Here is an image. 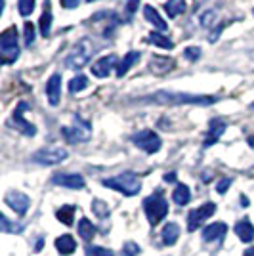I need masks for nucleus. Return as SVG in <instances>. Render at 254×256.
<instances>
[{
  "label": "nucleus",
  "mask_w": 254,
  "mask_h": 256,
  "mask_svg": "<svg viewBox=\"0 0 254 256\" xmlns=\"http://www.w3.org/2000/svg\"><path fill=\"white\" fill-rule=\"evenodd\" d=\"M132 144L140 148V150H144L146 153H157L160 150V146H162V142L160 138L153 132V130H140L138 134H134L132 136Z\"/></svg>",
  "instance_id": "6e6552de"
},
{
  "label": "nucleus",
  "mask_w": 254,
  "mask_h": 256,
  "mask_svg": "<svg viewBox=\"0 0 254 256\" xmlns=\"http://www.w3.org/2000/svg\"><path fill=\"white\" fill-rule=\"evenodd\" d=\"M146 40L149 44H153V46H159L162 50H172L174 48V42L170 40L166 34H160V32H151V34H148Z\"/></svg>",
  "instance_id": "393cba45"
},
{
  "label": "nucleus",
  "mask_w": 254,
  "mask_h": 256,
  "mask_svg": "<svg viewBox=\"0 0 254 256\" xmlns=\"http://www.w3.org/2000/svg\"><path fill=\"white\" fill-rule=\"evenodd\" d=\"M0 220H2V226H0V228H2V232H22V230H18V228L10 226V220H8L6 216H2Z\"/></svg>",
  "instance_id": "4c0bfd02"
},
{
  "label": "nucleus",
  "mask_w": 254,
  "mask_h": 256,
  "mask_svg": "<svg viewBox=\"0 0 254 256\" xmlns=\"http://www.w3.org/2000/svg\"><path fill=\"white\" fill-rule=\"evenodd\" d=\"M224 132H226V120L222 118H214L210 120V128H208V134H206V138H204V148H210L212 144H216L220 136H222Z\"/></svg>",
  "instance_id": "f3484780"
},
{
  "label": "nucleus",
  "mask_w": 254,
  "mask_h": 256,
  "mask_svg": "<svg viewBox=\"0 0 254 256\" xmlns=\"http://www.w3.org/2000/svg\"><path fill=\"white\" fill-rule=\"evenodd\" d=\"M73 216H74V208L71 206V204H65V206H62V208L56 210V218L65 226L73 224Z\"/></svg>",
  "instance_id": "cd10ccee"
},
{
  "label": "nucleus",
  "mask_w": 254,
  "mask_h": 256,
  "mask_svg": "<svg viewBox=\"0 0 254 256\" xmlns=\"http://www.w3.org/2000/svg\"><path fill=\"white\" fill-rule=\"evenodd\" d=\"M160 237H162V243L164 245H176V241H178V237H180V226L176 224V222H168V224L162 228V234H160Z\"/></svg>",
  "instance_id": "4be33fe9"
},
{
  "label": "nucleus",
  "mask_w": 254,
  "mask_h": 256,
  "mask_svg": "<svg viewBox=\"0 0 254 256\" xmlns=\"http://www.w3.org/2000/svg\"><path fill=\"white\" fill-rule=\"evenodd\" d=\"M98 52V44L90 36H82L78 42L73 46V50L65 58L64 65L67 69H82L84 65L90 64V60Z\"/></svg>",
  "instance_id": "f03ea898"
},
{
  "label": "nucleus",
  "mask_w": 254,
  "mask_h": 256,
  "mask_svg": "<svg viewBox=\"0 0 254 256\" xmlns=\"http://www.w3.org/2000/svg\"><path fill=\"white\" fill-rule=\"evenodd\" d=\"M140 254V245L134 243V241H128L124 243L122 250H120V256H138Z\"/></svg>",
  "instance_id": "2f4dec72"
},
{
  "label": "nucleus",
  "mask_w": 254,
  "mask_h": 256,
  "mask_svg": "<svg viewBox=\"0 0 254 256\" xmlns=\"http://www.w3.org/2000/svg\"><path fill=\"white\" fill-rule=\"evenodd\" d=\"M92 210H94V214L98 218H106V216H109V204H107L106 201L94 199V201H92Z\"/></svg>",
  "instance_id": "7c9ffc66"
},
{
  "label": "nucleus",
  "mask_w": 254,
  "mask_h": 256,
  "mask_svg": "<svg viewBox=\"0 0 254 256\" xmlns=\"http://www.w3.org/2000/svg\"><path fill=\"white\" fill-rule=\"evenodd\" d=\"M138 6H140V0H128L126 10L130 12V14H134V12L138 10Z\"/></svg>",
  "instance_id": "ea45409f"
},
{
  "label": "nucleus",
  "mask_w": 254,
  "mask_h": 256,
  "mask_svg": "<svg viewBox=\"0 0 254 256\" xmlns=\"http://www.w3.org/2000/svg\"><path fill=\"white\" fill-rule=\"evenodd\" d=\"M34 42V25L31 22L25 23V44L27 46H31Z\"/></svg>",
  "instance_id": "c9c22d12"
},
{
  "label": "nucleus",
  "mask_w": 254,
  "mask_h": 256,
  "mask_svg": "<svg viewBox=\"0 0 254 256\" xmlns=\"http://www.w3.org/2000/svg\"><path fill=\"white\" fill-rule=\"evenodd\" d=\"M164 182H176V174H174V172H168V174H164Z\"/></svg>",
  "instance_id": "a19ab883"
},
{
  "label": "nucleus",
  "mask_w": 254,
  "mask_h": 256,
  "mask_svg": "<svg viewBox=\"0 0 254 256\" xmlns=\"http://www.w3.org/2000/svg\"><path fill=\"white\" fill-rule=\"evenodd\" d=\"M86 256H113V250H109L106 246H88Z\"/></svg>",
  "instance_id": "473e14b6"
},
{
  "label": "nucleus",
  "mask_w": 254,
  "mask_h": 256,
  "mask_svg": "<svg viewBox=\"0 0 254 256\" xmlns=\"http://www.w3.org/2000/svg\"><path fill=\"white\" fill-rule=\"evenodd\" d=\"M140 58H142V54L136 52V50H130V52L122 58V62L118 64V67H116V76H124L130 71V67L134 64H138Z\"/></svg>",
  "instance_id": "aec40b11"
},
{
  "label": "nucleus",
  "mask_w": 254,
  "mask_h": 256,
  "mask_svg": "<svg viewBox=\"0 0 254 256\" xmlns=\"http://www.w3.org/2000/svg\"><path fill=\"white\" fill-rule=\"evenodd\" d=\"M88 2H96V0H88Z\"/></svg>",
  "instance_id": "49530a36"
},
{
  "label": "nucleus",
  "mask_w": 254,
  "mask_h": 256,
  "mask_svg": "<svg viewBox=\"0 0 254 256\" xmlns=\"http://www.w3.org/2000/svg\"><path fill=\"white\" fill-rule=\"evenodd\" d=\"M56 248H58L64 256H69L74 252L76 241H74L71 235H60V237L56 239Z\"/></svg>",
  "instance_id": "5701e85b"
},
{
  "label": "nucleus",
  "mask_w": 254,
  "mask_h": 256,
  "mask_svg": "<svg viewBox=\"0 0 254 256\" xmlns=\"http://www.w3.org/2000/svg\"><path fill=\"white\" fill-rule=\"evenodd\" d=\"M0 58L2 64H14L20 58V44H18V29L8 27L0 36Z\"/></svg>",
  "instance_id": "20e7f679"
},
{
  "label": "nucleus",
  "mask_w": 254,
  "mask_h": 256,
  "mask_svg": "<svg viewBox=\"0 0 254 256\" xmlns=\"http://www.w3.org/2000/svg\"><path fill=\"white\" fill-rule=\"evenodd\" d=\"M226 234H228V226L224 224V222H214V224L206 226V228L202 230V239H204L206 243H212V241L224 239Z\"/></svg>",
  "instance_id": "dca6fc26"
},
{
  "label": "nucleus",
  "mask_w": 254,
  "mask_h": 256,
  "mask_svg": "<svg viewBox=\"0 0 254 256\" xmlns=\"http://www.w3.org/2000/svg\"><path fill=\"white\" fill-rule=\"evenodd\" d=\"M62 136L65 138L67 144H80L86 142L92 136V124L84 120L82 117L74 115V126H64L62 128Z\"/></svg>",
  "instance_id": "423d86ee"
},
{
  "label": "nucleus",
  "mask_w": 254,
  "mask_h": 256,
  "mask_svg": "<svg viewBox=\"0 0 254 256\" xmlns=\"http://www.w3.org/2000/svg\"><path fill=\"white\" fill-rule=\"evenodd\" d=\"M78 235L82 239H86V241H90L96 235V226L88 218H80V222H78Z\"/></svg>",
  "instance_id": "bb28decb"
},
{
  "label": "nucleus",
  "mask_w": 254,
  "mask_h": 256,
  "mask_svg": "<svg viewBox=\"0 0 254 256\" xmlns=\"http://www.w3.org/2000/svg\"><path fill=\"white\" fill-rule=\"evenodd\" d=\"M244 256H254V246H250L248 250H244Z\"/></svg>",
  "instance_id": "79ce46f5"
},
{
  "label": "nucleus",
  "mask_w": 254,
  "mask_h": 256,
  "mask_svg": "<svg viewBox=\"0 0 254 256\" xmlns=\"http://www.w3.org/2000/svg\"><path fill=\"white\" fill-rule=\"evenodd\" d=\"M235 234L239 235V239H241L243 243H250V241H254V226L250 224L248 218L239 220V222L235 224Z\"/></svg>",
  "instance_id": "a211bd4d"
},
{
  "label": "nucleus",
  "mask_w": 254,
  "mask_h": 256,
  "mask_svg": "<svg viewBox=\"0 0 254 256\" xmlns=\"http://www.w3.org/2000/svg\"><path fill=\"white\" fill-rule=\"evenodd\" d=\"M241 203H243L244 206H246V204H248V199H246V197H241Z\"/></svg>",
  "instance_id": "c03bdc74"
},
{
  "label": "nucleus",
  "mask_w": 254,
  "mask_h": 256,
  "mask_svg": "<svg viewBox=\"0 0 254 256\" xmlns=\"http://www.w3.org/2000/svg\"><path fill=\"white\" fill-rule=\"evenodd\" d=\"M67 150L64 148H42V150L34 151L31 155V160L36 164H44V166H52V164H60L67 159Z\"/></svg>",
  "instance_id": "0eeeda50"
},
{
  "label": "nucleus",
  "mask_w": 254,
  "mask_h": 256,
  "mask_svg": "<svg viewBox=\"0 0 254 256\" xmlns=\"http://www.w3.org/2000/svg\"><path fill=\"white\" fill-rule=\"evenodd\" d=\"M60 2H62V6L67 8V10H73V8H76L80 4V0H60Z\"/></svg>",
  "instance_id": "58836bf2"
},
{
  "label": "nucleus",
  "mask_w": 254,
  "mask_h": 256,
  "mask_svg": "<svg viewBox=\"0 0 254 256\" xmlns=\"http://www.w3.org/2000/svg\"><path fill=\"white\" fill-rule=\"evenodd\" d=\"M4 203L8 204L18 216H25L29 206H31V199L22 192H8L4 197Z\"/></svg>",
  "instance_id": "9b49d317"
},
{
  "label": "nucleus",
  "mask_w": 254,
  "mask_h": 256,
  "mask_svg": "<svg viewBox=\"0 0 254 256\" xmlns=\"http://www.w3.org/2000/svg\"><path fill=\"white\" fill-rule=\"evenodd\" d=\"M27 109H29V104L20 102L18 107L14 109V113H12L10 122L14 124V128H16L18 132H22V134H25V136H34V134H36V126L31 124L27 118L23 117V111H27Z\"/></svg>",
  "instance_id": "1a4fd4ad"
},
{
  "label": "nucleus",
  "mask_w": 254,
  "mask_h": 256,
  "mask_svg": "<svg viewBox=\"0 0 254 256\" xmlns=\"http://www.w3.org/2000/svg\"><path fill=\"white\" fill-rule=\"evenodd\" d=\"M52 182L56 186H62V188H69V190H82L84 188V178L80 174H71V172H60V174H54Z\"/></svg>",
  "instance_id": "f8f14e48"
},
{
  "label": "nucleus",
  "mask_w": 254,
  "mask_h": 256,
  "mask_svg": "<svg viewBox=\"0 0 254 256\" xmlns=\"http://www.w3.org/2000/svg\"><path fill=\"white\" fill-rule=\"evenodd\" d=\"M230 186H232V178H222V180L216 184V192L224 195V193L230 190Z\"/></svg>",
  "instance_id": "e433bc0d"
},
{
  "label": "nucleus",
  "mask_w": 254,
  "mask_h": 256,
  "mask_svg": "<svg viewBox=\"0 0 254 256\" xmlns=\"http://www.w3.org/2000/svg\"><path fill=\"white\" fill-rule=\"evenodd\" d=\"M38 29L42 36H50L52 32V8H50V0L44 2V12L40 16V22H38Z\"/></svg>",
  "instance_id": "412c9836"
},
{
  "label": "nucleus",
  "mask_w": 254,
  "mask_h": 256,
  "mask_svg": "<svg viewBox=\"0 0 254 256\" xmlns=\"http://www.w3.org/2000/svg\"><path fill=\"white\" fill-rule=\"evenodd\" d=\"M214 23H216V12H214V10L204 12V14L201 16V27L208 29V27H212Z\"/></svg>",
  "instance_id": "72a5a7b5"
},
{
  "label": "nucleus",
  "mask_w": 254,
  "mask_h": 256,
  "mask_svg": "<svg viewBox=\"0 0 254 256\" xmlns=\"http://www.w3.org/2000/svg\"><path fill=\"white\" fill-rule=\"evenodd\" d=\"M246 142H248V146H250V148H254V136H248Z\"/></svg>",
  "instance_id": "37998d69"
},
{
  "label": "nucleus",
  "mask_w": 254,
  "mask_h": 256,
  "mask_svg": "<svg viewBox=\"0 0 254 256\" xmlns=\"http://www.w3.org/2000/svg\"><path fill=\"white\" fill-rule=\"evenodd\" d=\"M113 67H118L116 65V56L115 54H109L106 58H102V60H98L96 64H92V75L98 76V78H106V76L111 75V71H113Z\"/></svg>",
  "instance_id": "ddd939ff"
},
{
  "label": "nucleus",
  "mask_w": 254,
  "mask_h": 256,
  "mask_svg": "<svg viewBox=\"0 0 254 256\" xmlns=\"http://www.w3.org/2000/svg\"><path fill=\"white\" fill-rule=\"evenodd\" d=\"M144 16H146V20H148L155 29H159L160 32L168 31V25L164 23V20L159 16V12L155 10L153 6H144Z\"/></svg>",
  "instance_id": "6ab92c4d"
},
{
  "label": "nucleus",
  "mask_w": 254,
  "mask_h": 256,
  "mask_svg": "<svg viewBox=\"0 0 254 256\" xmlns=\"http://www.w3.org/2000/svg\"><path fill=\"white\" fill-rule=\"evenodd\" d=\"M172 199H174V203L184 206V204H188L191 201V192L190 188L186 186V184H178L176 186V190L172 192Z\"/></svg>",
  "instance_id": "b1692460"
},
{
  "label": "nucleus",
  "mask_w": 254,
  "mask_h": 256,
  "mask_svg": "<svg viewBox=\"0 0 254 256\" xmlns=\"http://www.w3.org/2000/svg\"><path fill=\"white\" fill-rule=\"evenodd\" d=\"M86 86H88V76L84 75H76L74 78H71L69 82V92L71 94H76V92H82Z\"/></svg>",
  "instance_id": "c85d7f7f"
},
{
  "label": "nucleus",
  "mask_w": 254,
  "mask_h": 256,
  "mask_svg": "<svg viewBox=\"0 0 254 256\" xmlns=\"http://www.w3.org/2000/svg\"><path fill=\"white\" fill-rule=\"evenodd\" d=\"M176 67V62L168 56H151L149 60V71L155 75H166Z\"/></svg>",
  "instance_id": "4468645a"
},
{
  "label": "nucleus",
  "mask_w": 254,
  "mask_h": 256,
  "mask_svg": "<svg viewBox=\"0 0 254 256\" xmlns=\"http://www.w3.org/2000/svg\"><path fill=\"white\" fill-rule=\"evenodd\" d=\"M142 102H151V104H160V106H212V104L218 102V98L159 90V92H155L151 96H146Z\"/></svg>",
  "instance_id": "f257e3e1"
},
{
  "label": "nucleus",
  "mask_w": 254,
  "mask_h": 256,
  "mask_svg": "<svg viewBox=\"0 0 254 256\" xmlns=\"http://www.w3.org/2000/svg\"><path fill=\"white\" fill-rule=\"evenodd\" d=\"M144 210H146V216H148L149 224L157 226L160 220H164V216L168 214V203H166V199L157 192L155 195H151V197H148V199L144 201Z\"/></svg>",
  "instance_id": "39448f33"
},
{
  "label": "nucleus",
  "mask_w": 254,
  "mask_h": 256,
  "mask_svg": "<svg viewBox=\"0 0 254 256\" xmlns=\"http://www.w3.org/2000/svg\"><path fill=\"white\" fill-rule=\"evenodd\" d=\"M184 56H186L190 62H197V60L201 58V48H199V46H190V48L184 50Z\"/></svg>",
  "instance_id": "f704fd0d"
},
{
  "label": "nucleus",
  "mask_w": 254,
  "mask_h": 256,
  "mask_svg": "<svg viewBox=\"0 0 254 256\" xmlns=\"http://www.w3.org/2000/svg\"><path fill=\"white\" fill-rule=\"evenodd\" d=\"M102 184H104L106 188H111V190H115V192L126 195V197H134V195H138L140 190H142V180H140L134 172H122V174H118V176L102 180Z\"/></svg>",
  "instance_id": "7ed1b4c3"
},
{
  "label": "nucleus",
  "mask_w": 254,
  "mask_h": 256,
  "mask_svg": "<svg viewBox=\"0 0 254 256\" xmlns=\"http://www.w3.org/2000/svg\"><path fill=\"white\" fill-rule=\"evenodd\" d=\"M164 12L168 18H178L180 14L186 12V0H168L164 4Z\"/></svg>",
  "instance_id": "a878e982"
},
{
  "label": "nucleus",
  "mask_w": 254,
  "mask_h": 256,
  "mask_svg": "<svg viewBox=\"0 0 254 256\" xmlns=\"http://www.w3.org/2000/svg\"><path fill=\"white\" fill-rule=\"evenodd\" d=\"M34 6H36V0H18V12H20V16H23V18L31 16Z\"/></svg>",
  "instance_id": "c756f323"
},
{
  "label": "nucleus",
  "mask_w": 254,
  "mask_h": 256,
  "mask_svg": "<svg viewBox=\"0 0 254 256\" xmlns=\"http://www.w3.org/2000/svg\"><path fill=\"white\" fill-rule=\"evenodd\" d=\"M216 208H218L216 203H204L202 206H199V208H193V210L188 214V230H190V232H195L204 220H208L212 214L216 212Z\"/></svg>",
  "instance_id": "9d476101"
},
{
  "label": "nucleus",
  "mask_w": 254,
  "mask_h": 256,
  "mask_svg": "<svg viewBox=\"0 0 254 256\" xmlns=\"http://www.w3.org/2000/svg\"><path fill=\"white\" fill-rule=\"evenodd\" d=\"M250 109H252V111H254V102H252V104H250Z\"/></svg>",
  "instance_id": "a18cd8bd"
},
{
  "label": "nucleus",
  "mask_w": 254,
  "mask_h": 256,
  "mask_svg": "<svg viewBox=\"0 0 254 256\" xmlns=\"http://www.w3.org/2000/svg\"><path fill=\"white\" fill-rule=\"evenodd\" d=\"M46 96L50 106H58L60 100H62V75L60 73H54L48 82H46Z\"/></svg>",
  "instance_id": "2eb2a0df"
}]
</instances>
